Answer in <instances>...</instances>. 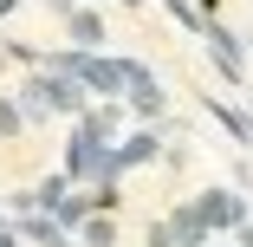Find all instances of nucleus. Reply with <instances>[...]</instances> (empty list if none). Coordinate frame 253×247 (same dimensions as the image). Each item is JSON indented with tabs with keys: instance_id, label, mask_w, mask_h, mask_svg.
Listing matches in <instances>:
<instances>
[{
	"instance_id": "obj_2",
	"label": "nucleus",
	"mask_w": 253,
	"mask_h": 247,
	"mask_svg": "<svg viewBox=\"0 0 253 247\" xmlns=\"http://www.w3.org/2000/svg\"><path fill=\"white\" fill-rule=\"evenodd\" d=\"M195 208H201V221H208V228H234V221H240V195H227V189H208Z\"/></svg>"
},
{
	"instance_id": "obj_11",
	"label": "nucleus",
	"mask_w": 253,
	"mask_h": 247,
	"mask_svg": "<svg viewBox=\"0 0 253 247\" xmlns=\"http://www.w3.org/2000/svg\"><path fill=\"white\" fill-rule=\"evenodd\" d=\"M0 130H20V111L13 104H0Z\"/></svg>"
},
{
	"instance_id": "obj_6",
	"label": "nucleus",
	"mask_w": 253,
	"mask_h": 247,
	"mask_svg": "<svg viewBox=\"0 0 253 247\" xmlns=\"http://www.w3.org/2000/svg\"><path fill=\"white\" fill-rule=\"evenodd\" d=\"M124 98H130V111H136V117H163V91L149 85V78H143V85H130Z\"/></svg>"
},
{
	"instance_id": "obj_8",
	"label": "nucleus",
	"mask_w": 253,
	"mask_h": 247,
	"mask_svg": "<svg viewBox=\"0 0 253 247\" xmlns=\"http://www.w3.org/2000/svg\"><path fill=\"white\" fill-rule=\"evenodd\" d=\"M26 234L39 247H65V221H26Z\"/></svg>"
},
{
	"instance_id": "obj_10",
	"label": "nucleus",
	"mask_w": 253,
	"mask_h": 247,
	"mask_svg": "<svg viewBox=\"0 0 253 247\" xmlns=\"http://www.w3.org/2000/svg\"><path fill=\"white\" fill-rule=\"evenodd\" d=\"M163 7H169V13H175V20H182V26H195V33H208V20H201V13H195V7H188V0H163Z\"/></svg>"
},
{
	"instance_id": "obj_5",
	"label": "nucleus",
	"mask_w": 253,
	"mask_h": 247,
	"mask_svg": "<svg viewBox=\"0 0 253 247\" xmlns=\"http://www.w3.org/2000/svg\"><path fill=\"white\" fill-rule=\"evenodd\" d=\"M169 234H175L182 247H201V234H208V221H201V208H175V215H169Z\"/></svg>"
},
{
	"instance_id": "obj_4",
	"label": "nucleus",
	"mask_w": 253,
	"mask_h": 247,
	"mask_svg": "<svg viewBox=\"0 0 253 247\" xmlns=\"http://www.w3.org/2000/svg\"><path fill=\"white\" fill-rule=\"evenodd\" d=\"M149 156H156V130H136L124 150H111V176H117V169H136V163H149Z\"/></svg>"
},
{
	"instance_id": "obj_9",
	"label": "nucleus",
	"mask_w": 253,
	"mask_h": 247,
	"mask_svg": "<svg viewBox=\"0 0 253 247\" xmlns=\"http://www.w3.org/2000/svg\"><path fill=\"white\" fill-rule=\"evenodd\" d=\"M72 39H78V46H97V39H104L97 13H72Z\"/></svg>"
},
{
	"instance_id": "obj_3",
	"label": "nucleus",
	"mask_w": 253,
	"mask_h": 247,
	"mask_svg": "<svg viewBox=\"0 0 253 247\" xmlns=\"http://www.w3.org/2000/svg\"><path fill=\"white\" fill-rule=\"evenodd\" d=\"M208 46H214V59H221L227 85H240V72H247V52H240V39H234V33H221V26H208Z\"/></svg>"
},
{
	"instance_id": "obj_1",
	"label": "nucleus",
	"mask_w": 253,
	"mask_h": 247,
	"mask_svg": "<svg viewBox=\"0 0 253 247\" xmlns=\"http://www.w3.org/2000/svg\"><path fill=\"white\" fill-rule=\"evenodd\" d=\"M65 176H72V182L111 176V150H104V130H91V124H84V130L72 137V150H65ZM111 182H117V176H111Z\"/></svg>"
},
{
	"instance_id": "obj_7",
	"label": "nucleus",
	"mask_w": 253,
	"mask_h": 247,
	"mask_svg": "<svg viewBox=\"0 0 253 247\" xmlns=\"http://www.w3.org/2000/svg\"><path fill=\"white\" fill-rule=\"evenodd\" d=\"M84 247H117V228H111V215H84Z\"/></svg>"
},
{
	"instance_id": "obj_12",
	"label": "nucleus",
	"mask_w": 253,
	"mask_h": 247,
	"mask_svg": "<svg viewBox=\"0 0 253 247\" xmlns=\"http://www.w3.org/2000/svg\"><path fill=\"white\" fill-rule=\"evenodd\" d=\"M59 7H72V0H59Z\"/></svg>"
}]
</instances>
